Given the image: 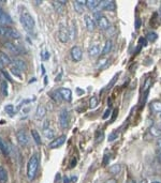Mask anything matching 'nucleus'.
Masks as SVG:
<instances>
[{"instance_id":"obj_1","label":"nucleus","mask_w":161,"mask_h":183,"mask_svg":"<svg viewBox=\"0 0 161 183\" xmlns=\"http://www.w3.org/2000/svg\"><path fill=\"white\" fill-rule=\"evenodd\" d=\"M19 21H21L22 26L24 27V29L28 32H31L32 30L34 29V26H36V23H34L33 17L31 16L30 13H28L27 11H23L21 13V16H19Z\"/></svg>"},{"instance_id":"obj_2","label":"nucleus","mask_w":161,"mask_h":183,"mask_svg":"<svg viewBox=\"0 0 161 183\" xmlns=\"http://www.w3.org/2000/svg\"><path fill=\"white\" fill-rule=\"evenodd\" d=\"M39 168V158L37 154H33L27 163V177L29 180H33Z\"/></svg>"},{"instance_id":"obj_3","label":"nucleus","mask_w":161,"mask_h":183,"mask_svg":"<svg viewBox=\"0 0 161 183\" xmlns=\"http://www.w3.org/2000/svg\"><path fill=\"white\" fill-rule=\"evenodd\" d=\"M0 36L9 39H19L21 33L17 30L8 27V26H0Z\"/></svg>"},{"instance_id":"obj_4","label":"nucleus","mask_w":161,"mask_h":183,"mask_svg":"<svg viewBox=\"0 0 161 183\" xmlns=\"http://www.w3.org/2000/svg\"><path fill=\"white\" fill-rule=\"evenodd\" d=\"M70 123V115L67 109H61V112H59V124L61 128H67Z\"/></svg>"},{"instance_id":"obj_5","label":"nucleus","mask_w":161,"mask_h":183,"mask_svg":"<svg viewBox=\"0 0 161 183\" xmlns=\"http://www.w3.org/2000/svg\"><path fill=\"white\" fill-rule=\"evenodd\" d=\"M16 138L18 143L22 146V147H25L29 143V137H28L27 133L24 130H19L18 132L16 133Z\"/></svg>"},{"instance_id":"obj_6","label":"nucleus","mask_w":161,"mask_h":183,"mask_svg":"<svg viewBox=\"0 0 161 183\" xmlns=\"http://www.w3.org/2000/svg\"><path fill=\"white\" fill-rule=\"evenodd\" d=\"M67 140V136L66 135H61V136L57 137V138H54L51 143H49V149H57V148L61 147Z\"/></svg>"},{"instance_id":"obj_7","label":"nucleus","mask_w":161,"mask_h":183,"mask_svg":"<svg viewBox=\"0 0 161 183\" xmlns=\"http://www.w3.org/2000/svg\"><path fill=\"white\" fill-rule=\"evenodd\" d=\"M58 38L62 43H67L70 40V36H69V29L65 25H60V29L58 32Z\"/></svg>"},{"instance_id":"obj_8","label":"nucleus","mask_w":161,"mask_h":183,"mask_svg":"<svg viewBox=\"0 0 161 183\" xmlns=\"http://www.w3.org/2000/svg\"><path fill=\"white\" fill-rule=\"evenodd\" d=\"M70 54H71V57H72L73 61H77V62H79V61L82 60L83 51H82V49H80V46H77V45H75V46H73L72 48H71Z\"/></svg>"},{"instance_id":"obj_9","label":"nucleus","mask_w":161,"mask_h":183,"mask_svg":"<svg viewBox=\"0 0 161 183\" xmlns=\"http://www.w3.org/2000/svg\"><path fill=\"white\" fill-rule=\"evenodd\" d=\"M12 23H13V21H12V18H11L10 15H9L8 13H6L1 8H0V25L8 26V25H11Z\"/></svg>"},{"instance_id":"obj_10","label":"nucleus","mask_w":161,"mask_h":183,"mask_svg":"<svg viewBox=\"0 0 161 183\" xmlns=\"http://www.w3.org/2000/svg\"><path fill=\"white\" fill-rule=\"evenodd\" d=\"M57 91L59 92V94L61 95L62 99L66 100V101H68V102H71V100H72V91H71L70 89L59 88Z\"/></svg>"},{"instance_id":"obj_11","label":"nucleus","mask_w":161,"mask_h":183,"mask_svg":"<svg viewBox=\"0 0 161 183\" xmlns=\"http://www.w3.org/2000/svg\"><path fill=\"white\" fill-rule=\"evenodd\" d=\"M97 23H98V26L100 27V29H102V30H108L111 26L108 19L106 18L104 15H101V16L97 19Z\"/></svg>"},{"instance_id":"obj_12","label":"nucleus","mask_w":161,"mask_h":183,"mask_svg":"<svg viewBox=\"0 0 161 183\" xmlns=\"http://www.w3.org/2000/svg\"><path fill=\"white\" fill-rule=\"evenodd\" d=\"M84 21H85V25H86L87 30H88V31H93L96 28V23L92 17L89 16V15H85Z\"/></svg>"},{"instance_id":"obj_13","label":"nucleus","mask_w":161,"mask_h":183,"mask_svg":"<svg viewBox=\"0 0 161 183\" xmlns=\"http://www.w3.org/2000/svg\"><path fill=\"white\" fill-rule=\"evenodd\" d=\"M100 6H101L102 9H104V10H108V11H114L115 8H116V3H115V1H110V0H103V1H101Z\"/></svg>"},{"instance_id":"obj_14","label":"nucleus","mask_w":161,"mask_h":183,"mask_svg":"<svg viewBox=\"0 0 161 183\" xmlns=\"http://www.w3.org/2000/svg\"><path fill=\"white\" fill-rule=\"evenodd\" d=\"M4 47H6V49H9L12 54H14V55L21 54V49L18 48V46H16V45L13 44V43H11V42H6V44H4Z\"/></svg>"},{"instance_id":"obj_15","label":"nucleus","mask_w":161,"mask_h":183,"mask_svg":"<svg viewBox=\"0 0 161 183\" xmlns=\"http://www.w3.org/2000/svg\"><path fill=\"white\" fill-rule=\"evenodd\" d=\"M45 115H46V108L43 105H39L36 110V118L38 119V120H41V119L44 118Z\"/></svg>"},{"instance_id":"obj_16","label":"nucleus","mask_w":161,"mask_h":183,"mask_svg":"<svg viewBox=\"0 0 161 183\" xmlns=\"http://www.w3.org/2000/svg\"><path fill=\"white\" fill-rule=\"evenodd\" d=\"M13 63H14V67H16L17 69L19 70V71H22V72H25V71H27V64H26V62L24 60H22V59H14V61H13Z\"/></svg>"},{"instance_id":"obj_17","label":"nucleus","mask_w":161,"mask_h":183,"mask_svg":"<svg viewBox=\"0 0 161 183\" xmlns=\"http://www.w3.org/2000/svg\"><path fill=\"white\" fill-rule=\"evenodd\" d=\"M112 47H113V42L111 40H106L105 41V44L103 46V49L101 51V55L102 56H105L108 54H110V51H112Z\"/></svg>"},{"instance_id":"obj_18","label":"nucleus","mask_w":161,"mask_h":183,"mask_svg":"<svg viewBox=\"0 0 161 183\" xmlns=\"http://www.w3.org/2000/svg\"><path fill=\"white\" fill-rule=\"evenodd\" d=\"M88 54L90 57H97L100 54V47L97 44H93L91 46H89L88 48Z\"/></svg>"},{"instance_id":"obj_19","label":"nucleus","mask_w":161,"mask_h":183,"mask_svg":"<svg viewBox=\"0 0 161 183\" xmlns=\"http://www.w3.org/2000/svg\"><path fill=\"white\" fill-rule=\"evenodd\" d=\"M86 3V1H73V6H74V10L75 12H77L79 14H82L83 12H84V8H83V6Z\"/></svg>"},{"instance_id":"obj_20","label":"nucleus","mask_w":161,"mask_h":183,"mask_svg":"<svg viewBox=\"0 0 161 183\" xmlns=\"http://www.w3.org/2000/svg\"><path fill=\"white\" fill-rule=\"evenodd\" d=\"M100 3H101V1H99V0H86L85 4L89 10H95L97 6H100Z\"/></svg>"},{"instance_id":"obj_21","label":"nucleus","mask_w":161,"mask_h":183,"mask_svg":"<svg viewBox=\"0 0 161 183\" xmlns=\"http://www.w3.org/2000/svg\"><path fill=\"white\" fill-rule=\"evenodd\" d=\"M52 3H53V6L56 10V12L62 13V11H64V6L65 3H66V1H53Z\"/></svg>"},{"instance_id":"obj_22","label":"nucleus","mask_w":161,"mask_h":183,"mask_svg":"<svg viewBox=\"0 0 161 183\" xmlns=\"http://www.w3.org/2000/svg\"><path fill=\"white\" fill-rule=\"evenodd\" d=\"M8 181V173L6 168L0 165V183H6Z\"/></svg>"},{"instance_id":"obj_23","label":"nucleus","mask_w":161,"mask_h":183,"mask_svg":"<svg viewBox=\"0 0 161 183\" xmlns=\"http://www.w3.org/2000/svg\"><path fill=\"white\" fill-rule=\"evenodd\" d=\"M0 61L3 63L4 65H9L11 64V59L6 54H4L3 51H0Z\"/></svg>"},{"instance_id":"obj_24","label":"nucleus","mask_w":161,"mask_h":183,"mask_svg":"<svg viewBox=\"0 0 161 183\" xmlns=\"http://www.w3.org/2000/svg\"><path fill=\"white\" fill-rule=\"evenodd\" d=\"M69 36H70V40H74L77 36V26H75L74 21H72L71 24V27L69 29Z\"/></svg>"},{"instance_id":"obj_25","label":"nucleus","mask_w":161,"mask_h":183,"mask_svg":"<svg viewBox=\"0 0 161 183\" xmlns=\"http://www.w3.org/2000/svg\"><path fill=\"white\" fill-rule=\"evenodd\" d=\"M149 133L155 137H160L161 136V130L155 125H153V126L149 128Z\"/></svg>"},{"instance_id":"obj_26","label":"nucleus","mask_w":161,"mask_h":183,"mask_svg":"<svg viewBox=\"0 0 161 183\" xmlns=\"http://www.w3.org/2000/svg\"><path fill=\"white\" fill-rule=\"evenodd\" d=\"M108 170H110V173H112V175H118L121 170V166L119 164H115L113 165V166H111Z\"/></svg>"},{"instance_id":"obj_27","label":"nucleus","mask_w":161,"mask_h":183,"mask_svg":"<svg viewBox=\"0 0 161 183\" xmlns=\"http://www.w3.org/2000/svg\"><path fill=\"white\" fill-rule=\"evenodd\" d=\"M43 135H44L45 137H46L47 139H54V131L52 130V128H44L43 130Z\"/></svg>"},{"instance_id":"obj_28","label":"nucleus","mask_w":161,"mask_h":183,"mask_svg":"<svg viewBox=\"0 0 161 183\" xmlns=\"http://www.w3.org/2000/svg\"><path fill=\"white\" fill-rule=\"evenodd\" d=\"M157 39H158V34L156 33L155 31H151V32H148V33L146 34V40L147 41L155 42V41H157Z\"/></svg>"},{"instance_id":"obj_29","label":"nucleus","mask_w":161,"mask_h":183,"mask_svg":"<svg viewBox=\"0 0 161 183\" xmlns=\"http://www.w3.org/2000/svg\"><path fill=\"white\" fill-rule=\"evenodd\" d=\"M151 108L154 109V112H161V102L160 101H154L151 104Z\"/></svg>"},{"instance_id":"obj_30","label":"nucleus","mask_w":161,"mask_h":183,"mask_svg":"<svg viewBox=\"0 0 161 183\" xmlns=\"http://www.w3.org/2000/svg\"><path fill=\"white\" fill-rule=\"evenodd\" d=\"M31 135H32V138H33V140L36 141L37 145H41V137H40V135H39L38 131L32 130L31 131Z\"/></svg>"},{"instance_id":"obj_31","label":"nucleus","mask_w":161,"mask_h":183,"mask_svg":"<svg viewBox=\"0 0 161 183\" xmlns=\"http://www.w3.org/2000/svg\"><path fill=\"white\" fill-rule=\"evenodd\" d=\"M0 151L2 152V153L4 154V155H8L9 154V150H8V147H6V145L3 143V140H2L1 138H0Z\"/></svg>"},{"instance_id":"obj_32","label":"nucleus","mask_w":161,"mask_h":183,"mask_svg":"<svg viewBox=\"0 0 161 183\" xmlns=\"http://www.w3.org/2000/svg\"><path fill=\"white\" fill-rule=\"evenodd\" d=\"M0 88H1L2 95H3V97H6V95H8V85H6V82H1Z\"/></svg>"},{"instance_id":"obj_33","label":"nucleus","mask_w":161,"mask_h":183,"mask_svg":"<svg viewBox=\"0 0 161 183\" xmlns=\"http://www.w3.org/2000/svg\"><path fill=\"white\" fill-rule=\"evenodd\" d=\"M11 73H12L13 75L16 76V77L22 78V71H19V70L17 69L16 67H11Z\"/></svg>"},{"instance_id":"obj_34","label":"nucleus","mask_w":161,"mask_h":183,"mask_svg":"<svg viewBox=\"0 0 161 183\" xmlns=\"http://www.w3.org/2000/svg\"><path fill=\"white\" fill-rule=\"evenodd\" d=\"M4 110H6V112H8L10 116H13V114L15 112L14 106L11 105V104H9V105H6V107H4Z\"/></svg>"},{"instance_id":"obj_35","label":"nucleus","mask_w":161,"mask_h":183,"mask_svg":"<svg viewBox=\"0 0 161 183\" xmlns=\"http://www.w3.org/2000/svg\"><path fill=\"white\" fill-rule=\"evenodd\" d=\"M98 103H99V101H98V99L96 97H92L90 99V101H89V106H90V108H95L98 106Z\"/></svg>"},{"instance_id":"obj_36","label":"nucleus","mask_w":161,"mask_h":183,"mask_svg":"<svg viewBox=\"0 0 161 183\" xmlns=\"http://www.w3.org/2000/svg\"><path fill=\"white\" fill-rule=\"evenodd\" d=\"M151 78H147L146 80H145V84H144V86H143V90L145 91V92H147L148 91V88L151 87Z\"/></svg>"},{"instance_id":"obj_37","label":"nucleus","mask_w":161,"mask_h":183,"mask_svg":"<svg viewBox=\"0 0 161 183\" xmlns=\"http://www.w3.org/2000/svg\"><path fill=\"white\" fill-rule=\"evenodd\" d=\"M139 46H140V47L147 46V40H146V38H140V39H139Z\"/></svg>"},{"instance_id":"obj_38","label":"nucleus","mask_w":161,"mask_h":183,"mask_svg":"<svg viewBox=\"0 0 161 183\" xmlns=\"http://www.w3.org/2000/svg\"><path fill=\"white\" fill-rule=\"evenodd\" d=\"M117 137H118V133H116V132L111 133L110 136H108V141H114Z\"/></svg>"},{"instance_id":"obj_39","label":"nucleus","mask_w":161,"mask_h":183,"mask_svg":"<svg viewBox=\"0 0 161 183\" xmlns=\"http://www.w3.org/2000/svg\"><path fill=\"white\" fill-rule=\"evenodd\" d=\"M52 97H54L53 99L56 100V101H60V97H61V95L59 94V92H58V91H56V92L52 93Z\"/></svg>"},{"instance_id":"obj_40","label":"nucleus","mask_w":161,"mask_h":183,"mask_svg":"<svg viewBox=\"0 0 161 183\" xmlns=\"http://www.w3.org/2000/svg\"><path fill=\"white\" fill-rule=\"evenodd\" d=\"M134 26H135V29H140V27H141V19L139 18V17H136L135 23H134Z\"/></svg>"},{"instance_id":"obj_41","label":"nucleus","mask_w":161,"mask_h":183,"mask_svg":"<svg viewBox=\"0 0 161 183\" xmlns=\"http://www.w3.org/2000/svg\"><path fill=\"white\" fill-rule=\"evenodd\" d=\"M110 115H111V109H110V108H108V109L104 112V115H103V117H102V118H103V119L108 118V116H110Z\"/></svg>"},{"instance_id":"obj_42","label":"nucleus","mask_w":161,"mask_h":183,"mask_svg":"<svg viewBox=\"0 0 161 183\" xmlns=\"http://www.w3.org/2000/svg\"><path fill=\"white\" fill-rule=\"evenodd\" d=\"M41 58H42V60H47L49 58V51H45V53L41 56Z\"/></svg>"},{"instance_id":"obj_43","label":"nucleus","mask_w":161,"mask_h":183,"mask_svg":"<svg viewBox=\"0 0 161 183\" xmlns=\"http://www.w3.org/2000/svg\"><path fill=\"white\" fill-rule=\"evenodd\" d=\"M117 114H118V109H114V112H113V116H112V120H111V122H113L116 119V116H117Z\"/></svg>"},{"instance_id":"obj_44","label":"nucleus","mask_w":161,"mask_h":183,"mask_svg":"<svg viewBox=\"0 0 161 183\" xmlns=\"http://www.w3.org/2000/svg\"><path fill=\"white\" fill-rule=\"evenodd\" d=\"M102 138H103V132L101 131V133H99V134H98V136H97V138H96V140L100 141V140H102Z\"/></svg>"},{"instance_id":"obj_45","label":"nucleus","mask_w":161,"mask_h":183,"mask_svg":"<svg viewBox=\"0 0 161 183\" xmlns=\"http://www.w3.org/2000/svg\"><path fill=\"white\" fill-rule=\"evenodd\" d=\"M75 165H77V160H75V158H72V161H71V163H70V168H73Z\"/></svg>"},{"instance_id":"obj_46","label":"nucleus","mask_w":161,"mask_h":183,"mask_svg":"<svg viewBox=\"0 0 161 183\" xmlns=\"http://www.w3.org/2000/svg\"><path fill=\"white\" fill-rule=\"evenodd\" d=\"M108 160H110V158H108V155H104V161H103V165H108Z\"/></svg>"},{"instance_id":"obj_47","label":"nucleus","mask_w":161,"mask_h":183,"mask_svg":"<svg viewBox=\"0 0 161 183\" xmlns=\"http://www.w3.org/2000/svg\"><path fill=\"white\" fill-rule=\"evenodd\" d=\"M104 62H108V59H102V60H100V61H99V63H100V64L98 65V67H102V65L104 64Z\"/></svg>"},{"instance_id":"obj_48","label":"nucleus","mask_w":161,"mask_h":183,"mask_svg":"<svg viewBox=\"0 0 161 183\" xmlns=\"http://www.w3.org/2000/svg\"><path fill=\"white\" fill-rule=\"evenodd\" d=\"M156 145H157V147L161 149V138H158L157 139V143H156Z\"/></svg>"},{"instance_id":"obj_49","label":"nucleus","mask_w":161,"mask_h":183,"mask_svg":"<svg viewBox=\"0 0 161 183\" xmlns=\"http://www.w3.org/2000/svg\"><path fill=\"white\" fill-rule=\"evenodd\" d=\"M64 183H70V178L67 177V176H65L64 177Z\"/></svg>"},{"instance_id":"obj_50","label":"nucleus","mask_w":161,"mask_h":183,"mask_svg":"<svg viewBox=\"0 0 161 183\" xmlns=\"http://www.w3.org/2000/svg\"><path fill=\"white\" fill-rule=\"evenodd\" d=\"M105 183H117V181H116V179H110V180H108Z\"/></svg>"},{"instance_id":"obj_51","label":"nucleus","mask_w":161,"mask_h":183,"mask_svg":"<svg viewBox=\"0 0 161 183\" xmlns=\"http://www.w3.org/2000/svg\"><path fill=\"white\" fill-rule=\"evenodd\" d=\"M2 73H3V75L6 76V77H8V79H9V80H11V77H10V75H9L8 73H6V72H4V71H2Z\"/></svg>"},{"instance_id":"obj_52","label":"nucleus","mask_w":161,"mask_h":183,"mask_svg":"<svg viewBox=\"0 0 161 183\" xmlns=\"http://www.w3.org/2000/svg\"><path fill=\"white\" fill-rule=\"evenodd\" d=\"M71 180H72V182H77V177H75V176H73V177L71 178Z\"/></svg>"},{"instance_id":"obj_53","label":"nucleus","mask_w":161,"mask_h":183,"mask_svg":"<svg viewBox=\"0 0 161 183\" xmlns=\"http://www.w3.org/2000/svg\"><path fill=\"white\" fill-rule=\"evenodd\" d=\"M77 93H79V94H83V93H84V91H82L80 88H77Z\"/></svg>"},{"instance_id":"obj_54","label":"nucleus","mask_w":161,"mask_h":183,"mask_svg":"<svg viewBox=\"0 0 161 183\" xmlns=\"http://www.w3.org/2000/svg\"><path fill=\"white\" fill-rule=\"evenodd\" d=\"M158 160H159V162L161 163V151L159 152V154H158Z\"/></svg>"},{"instance_id":"obj_55","label":"nucleus","mask_w":161,"mask_h":183,"mask_svg":"<svg viewBox=\"0 0 161 183\" xmlns=\"http://www.w3.org/2000/svg\"><path fill=\"white\" fill-rule=\"evenodd\" d=\"M126 183H135V182H134V181H133V180H132V179H129V180H128V181L126 182Z\"/></svg>"},{"instance_id":"obj_56","label":"nucleus","mask_w":161,"mask_h":183,"mask_svg":"<svg viewBox=\"0 0 161 183\" xmlns=\"http://www.w3.org/2000/svg\"><path fill=\"white\" fill-rule=\"evenodd\" d=\"M3 65H4L3 63H2L1 61H0V69H2V67H3Z\"/></svg>"},{"instance_id":"obj_57","label":"nucleus","mask_w":161,"mask_h":183,"mask_svg":"<svg viewBox=\"0 0 161 183\" xmlns=\"http://www.w3.org/2000/svg\"><path fill=\"white\" fill-rule=\"evenodd\" d=\"M44 84H45V85L47 84V77H45V78H44Z\"/></svg>"},{"instance_id":"obj_58","label":"nucleus","mask_w":161,"mask_h":183,"mask_svg":"<svg viewBox=\"0 0 161 183\" xmlns=\"http://www.w3.org/2000/svg\"><path fill=\"white\" fill-rule=\"evenodd\" d=\"M159 17H160V19H161V6H160V9H159Z\"/></svg>"},{"instance_id":"obj_59","label":"nucleus","mask_w":161,"mask_h":183,"mask_svg":"<svg viewBox=\"0 0 161 183\" xmlns=\"http://www.w3.org/2000/svg\"><path fill=\"white\" fill-rule=\"evenodd\" d=\"M141 183H147L146 180H143V181H141Z\"/></svg>"},{"instance_id":"obj_60","label":"nucleus","mask_w":161,"mask_h":183,"mask_svg":"<svg viewBox=\"0 0 161 183\" xmlns=\"http://www.w3.org/2000/svg\"><path fill=\"white\" fill-rule=\"evenodd\" d=\"M151 183H161V182H159V181H153Z\"/></svg>"},{"instance_id":"obj_61","label":"nucleus","mask_w":161,"mask_h":183,"mask_svg":"<svg viewBox=\"0 0 161 183\" xmlns=\"http://www.w3.org/2000/svg\"><path fill=\"white\" fill-rule=\"evenodd\" d=\"M160 117H161V115H160Z\"/></svg>"}]
</instances>
